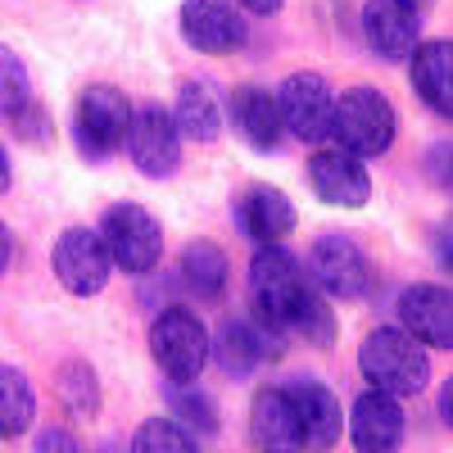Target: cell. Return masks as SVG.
<instances>
[{
	"label": "cell",
	"instance_id": "obj_1",
	"mask_svg": "<svg viewBox=\"0 0 453 453\" xmlns=\"http://www.w3.org/2000/svg\"><path fill=\"white\" fill-rule=\"evenodd\" d=\"M313 295H318V286L309 281L304 263L286 245H258L254 250V258H250V318L263 331L290 335Z\"/></svg>",
	"mask_w": 453,
	"mask_h": 453
},
{
	"label": "cell",
	"instance_id": "obj_2",
	"mask_svg": "<svg viewBox=\"0 0 453 453\" xmlns=\"http://www.w3.org/2000/svg\"><path fill=\"white\" fill-rule=\"evenodd\" d=\"M358 372L372 390H386L395 399L426 395L431 386V349L418 345L403 326H376L358 345Z\"/></svg>",
	"mask_w": 453,
	"mask_h": 453
},
{
	"label": "cell",
	"instance_id": "obj_3",
	"mask_svg": "<svg viewBox=\"0 0 453 453\" xmlns=\"http://www.w3.org/2000/svg\"><path fill=\"white\" fill-rule=\"evenodd\" d=\"M331 136L340 141V150L354 159H376L390 155V145L399 136V113L395 104L376 91V87H349L335 96V113H331Z\"/></svg>",
	"mask_w": 453,
	"mask_h": 453
},
{
	"label": "cell",
	"instance_id": "obj_4",
	"mask_svg": "<svg viewBox=\"0 0 453 453\" xmlns=\"http://www.w3.org/2000/svg\"><path fill=\"white\" fill-rule=\"evenodd\" d=\"M150 354L173 386H196L200 372L209 367V326L196 309L168 304L150 322Z\"/></svg>",
	"mask_w": 453,
	"mask_h": 453
},
{
	"label": "cell",
	"instance_id": "obj_5",
	"mask_svg": "<svg viewBox=\"0 0 453 453\" xmlns=\"http://www.w3.org/2000/svg\"><path fill=\"white\" fill-rule=\"evenodd\" d=\"M100 241H104V250L113 258V268H123L132 277L155 273L159 258H164V226H159L155 213H150L145 204H136V200H123V204L104 209Z\"/></svg>",
	"mask_w": 453,
	"mask_h": 453
},
{
	"label": "cell",
	"instance_id": "obj_6",
	"mask_svg": "<svg viewBox=\"0 0 453 453\" xmlns=\"http://www.w3.org/2000/svg\"><path fill=\"white\" fill-rule=\"evenodd\" d=\"M127 123H132V100L119 87L96 82L73 104V145L82 150L87 164H104L127 141Z\"/></svg>",
	"mask_w": 453,
	"mask_h": 453
},
{
	"label": "cell",
	"instance_id": "obj_7",
	"mask_svg": "<svg viewBox=\"0 0 453 453\" xmlns=\"http://www.w3.org/2000/svg\"><path fill=\"white\" fill-rule=\"evenodd\" d=\"M309 281L340 304H358L372 295V263L358 241L349 236H318L309 245Z\"/></svg>",
	"mask_w": 453,
	"mask_h": 453
},
{
	"label": "cell",
	"instance_id": "obj_8",
	"mask_svg": "<svg viewBox=\"0 0 453 453\" xmlns=\"http://www.w3.org/2000/svg\"><path fill=\"white\" fill-rule=\"evenodd\" d=\"M123 150H127V159H132V168H136L141 177H155V181L173 177V173L181 168V132H177V123H173V113H168L164 104H141V109H132Z\"/></svg>",
	"mask_w": 453,
	"mask_h": 453
},
{
	"label": "cell",
	"instance_id": "obj_9",
	"mask_svg": "<svg viewBox=\"0 0 453 453\" xmlns=\"http://www.w3.org/2000/svg\"><path fill=\"white\" fill-rule=\"evenodd\" d=\"M50 273H55V281L68 295L91 299V295H100L109 286L113 258H109L100 232H91V226H68V232L55 241V250H50Z\"/></svg>",
	"mask_w": 453,
	"mask_h": 453
},
{
	"label": "cell",
	"instance_id": "obj_10",
	"mask_svg": "<svg viewBox=\"0 0 453 453\" xmlns=\"http://www.w3.org/2000/svg\"><path fill=\"white\" fill-rule=\"evenodd\" d=\"M277 113H281V127L304 141V145H322L331 136V113H335V96L326 87L322 73H290L277 91Z\"/></svg>",
	"mask_w": 453,
	"mask_h": 453
},
{
	"label": "cell",
	"instance_id": "obj_11",
	"mask_svg": "<svg viewBox=\"0 0 453 453\" xmlns=\"http://www.w3.org/2000/svg\"><path fill=\"white\" fill-rule=\"evenodd\" d=\"M286 354V340L263 331L254 318H222L218 331L209 335V358L232 376V381H245L254 376L258 363H273Z\"/></svg>",
	"mask_w": 453,
	"mask_h": 453
},
{
	"label": "cell",
	"instance_id": "obj_12",
	"mask_svg": "<svg viewBox=\"0 0 453 453\" xmlns=\"http://www.w3.org/2000/svg\"><path fill=\"white\" fill-rule=\"evenodd\" d=\"M177 23H181L186 46L200 55H236L250 42L245 14L232 0H181Z\"/></svg>",
	"mask_w": 453,
	"mask_h": 453
},
{
	"label": "cell",
	"instance_id": "obj_13",
	"mask_svg": "<svg viewBox=\"0 0 453 453\" xmlns=\"http://www.w3.org/2000/svg\"><path fill=\"white\" fill-rule=\"evenodd\" d=\"M345 431L354 440V453H399L403 435H408V418L403 403L386 390H363L345 418Z\"/></svg>",
	"mask_w": 453,
	"mask_h": 453
},
{
	"label": "cell",
	"instance_id": "obj_14",
	"mask_svg": "<svg viewBox=\"0 0 453 453\" xmlns=\"http://www.w3.org/2000/svg\"><path fill=\"white\" fill-rule=\"evenodd\" d=\"M363 36L386 64H408L422 46V10L408 0H363Z\"/></svg>",
	"mask_w": 453,
	"mask_h": 453
},
{
	"label": "cell",
	"instance_id": "obj_15",
	"mask_svg": "<svg viewBox=\"0 0 453 453\" xmlns=\"http://www.w3.org/2000/svg\"><path fill=\"white\" fill-rule=\"evenodd\" d=\"M236 226L258 245H281L299 226V213L273 181H245L236 191Z\"/></svg>",
	"mask_w": 453,
	"mask_h": 453
},
{
	"label": "cell",
	"instance_id": "obj_16",
	"mask_svg": "<svg viewBox=\"0 0 453 453\" xmlns=\"http://www.w3.org/2000/svg\"><path fill=\"white\" fill-rule=\"evenodd\" d=\"M399 326L426 349H453V295L440 281H418L399 295Z\"/></svg>",
	"mask_w": 453,
	"mask_h": 453
},
{
	"label": "cell",
	"instance_id": "obj_17",
	"mask_svg": "<svg viewBox=\"0 0 453 453\" xmlns=\"http://www.w3.org/2000/svg\"><path fill=\"white\" fill-rule=\"evenodd\" d=\"M290 403H295V422H299V440L313 453H326L340 444L345 435V412H340V399L331 386L313 381V376H299V381L286 386Z\"/></svg>",
	"mask_w": 453,
	"mask_h": 453
},
{
	"label": "cell",
	"instance_id": "obj_18",
	"mask_svg": "<svg viewBox=\"0 0 453 453\" xmlns=\"http://www.w3.org/2000/svg\"><path fill=\"white\" fill-rule=\"evenodd\" d=\"M309 181H313V196L331 209H363L372 200L367 164L345 155V150H318V155H309Z\"/></svg>",
	"mask_w": 453,
	"mask_h": 453
},
{
	"label": "cell",
	"instance_id": "obj_19",
	"mask_svg": "<svg viewBox=\"0 0 453 453\" xmlns=\"http://www.w3.org/2000/svg\"><path fill=\"white\" fill-rule=\"evenodd\" d=\"M250 440L258 444V453H304L299 422H295V403H290L286 386H258L254 390Z\"/></svg>",
	"mask_w": 453,
	"mask_h": 453
},
{
	"label": "cell",
	"instance_id": "obj_20",
	"mask_svg": "<svg viewBox=\"0 0 453 453\" xmlns=\"http://www.w3.org/2000/svg\"><path fill=\"white\" fill-rule=\"evenodd\" d=\"M408 82L412 96H418L435 119H453V46L444 36L435 42H422L408 59Z\"/></svg>",
	"mask_w": 453,
	"mask_h": 453
},
{
	"label": "cell",
	"instance_id": "obj_21",
	"mask_svg": "<svg viewBox=\"0 0 453 453\" xmlns=\"http://www.w3.org/2000/svg\"><path fill=\"white\" fill-rule=\"evenodd\" d=\"M226 119H232L236 136L250 150H258V155H273V150L281 145V136H286L281 113H277V96L263 91V87H241L232 96V113H226Z\"/></svg>",
	"mask_w": 453,
	"mask_h": 453
},
{
	"label": "cell",
	"instance_id": "obj_22",
	"mask_svg": "<svg viewBox=\"0 0 453 453\" xmlns=\"http://www.w3.org/2000/svg\"><path fill=\"white\" fill-rule=\"evenodd\" d=\"M177 273H181V286L191 290L196 299L218 304V299L226 295V281H232V258H226V250L218 241L200 236V241H191V245L181 250Z\"/></svg>",
	"mask_w": 453,
	"mask_h": 453
},
{
	"label": "cell",
	"instance_id": "obj_23",
	"mask_svg": "<svg viewBox=\"0 0 453 453\" xmlns=\"http://www.w3.org/2000/svg\"><path fill=\"white\" fill-rule=\"evenodd\" d=\"M168 113H173L177 132H181L186 141H196V145H209V141H218V132H222V109H218L209 82H181Z\"/></svg>",
	"mask_w": 453,
	"mask_h": 453
},
{
	"label": "cell",
	"instance_id": "obj_24",
	"mask_svg": "<svg viewBox=\"0 0 453 453\" xmlns=\"http://www.w3.org/2000/svg\"><path fill=\"white\" fill-rule=\"evenodd\" d=\"M32 422H36V390L27 372H19L14 363H0V435L5 440L27 435Z\"/></svg>",
	"mask_w": 453,
	"mask_h": 453
},
{
	"label": "cell",
	"instance_id": "obj_25",
	"mask_svg": "<svg viewBox=\"0 0 453 453\" xmlns=\"http://www.w3.org/2000/svg\"><path fill=\"white\" fill-rule=\"evenodd\" d=\"M55 395L64 399V408L73 412V418L87 422V418H96V412H100V376L91 372V363L68 358L55 372Z\"/></svg>",
	"mask_w": 453,
	"mask_h": 453
},
{
	"label": "cell",
	"instance_id": "obj_26",
	"mask_svg": "<svg viewBox=\"0 0 453 453\" xmlns=\"http://www.w3.org/2000/svg\"><path fill=\"white\" fill-rule=\"evenodd\" d=\"M168 408H173V422L181 426V431H191L196 440H213L218 431H222V418H218V403L204 395V390H196V386H177V390H168Z\"/></svg>",
	"mask_w": 453,
	"mask_h": 453
},
{
	"label": "cell",
	"instance_id": "obj_27",
	"mask_svg": "<svg viewBox=\"0 0 453 453\" xmlns=\"http://www.w3.org/2000/svg\"><path fill=\"white\" fill-rule=\"evenodd\" d=\"M127 453H200L196 435L191 431H181L173 418H150L136 426Z\"/></svg>",
	"mask_w": 453,
	"mask_h": 453
},
{
	"label": "cell",
	"instance_id": "obj_28",
	"mask_svg": "<svg viewBox=\"0 0 453 453\" xmlns=\"http://www.w3.org/2000/svg\"><path fill=\"white\" fill-rule=\"evenodd\" d=\"M32 100V78H27V64L19 59L14 46L0 42V119H14V113Z\"/></svg>",
	"mask_w": 453,
	"mask_h": 453
},
{
	"label": "cell",
	"instance_id": "obj_29",
	"mask_svg": "<svg viewBox=\"0 0 453 453\" xmlns=\"http://www.w3.org/2000/svg\"><path fill=\"white\" fill-rule=\"evenodd\" d=\"M10 123H14V132H19L23 141H46V136H50V119H46V109L36 104V100H27Z\"/></svg>",
	"mask_w": 453,
	"mask_h": 453
},
{
	"label": "cell",
	"instance_id": "obj_30",
	"mask_svg": "<svg viewBox=\"0 0 453 453\" xmlns=\"http://www.w3.org/2000/svg\"><path fill=\"white\" fill-rule=\"evenodd\" d=\"M32 453H82V444H78V435H73L68 426H46V431H36Z\"/></svg>",
	"mask_w": 453,
	"mask_h": 453
},
{
	"label": "cell",
	"instance_id": "obj_31",
	"mask_svg": "<svg viewBox=\"0 0 453 453\" xmlns=\"http://www.w3.org/2000/svg\"><path fill=\"white\" fill-rule=\"evenodd\" d=\"M422 168L431 173L435 191H449V186H453V181H449V141H435V145H431V155L422 159Z\"/></svg>",
	"mask_w": 453,
	"mask_h": 453
},
{
	"label": "cell",
	"instance_id": "obj_32",
	"mask_svg": "<svg viewBox=\"0 0 453 453\" xmlns=\"http://www.w3.org/2000/svg\"><path fill=\"white\" fill-rule=\"evenodd\" d=\"M431 250H435V268L449 273V268H453V258H449V222L431 226Z\"/></svg>",
	"mask_w": 453,
	"mask_h": 453
},
{
	"label": "cell",
	"instance_id": "obj_33",
	"mask_svg": "<svg viewBox=\"0 0 453 453\" xmlns=\"http://www.w3.org/2000/svg\"><path fill=\"white\" fill-rule=\"evenodd\" d=\"M232 5H236L241 14H258V19H273V14H281V10H286V0H232Z\"/></svg>",
	"mask_w": 453,
	"mask_h": 453
},
{
	"label": "cell",
	"instance_id": "obj_34",
	"mask_svg": "<svg viewBox=\"0 0 453 453\" xmlns=\"http://www.w3.org/2000/svg\"><path fill=\"white\" fill-rule=\"evenodd\" d=\"M10 258H14V236H10V226H5V218H0V277L10 273Z\"/></svg>",
	"mask_w": 453,
	"mask_h": 453
},
{
	"label": "cell",
	"instance_id": "obj_35",
	"mask_svg": "<svg viewBox=\"0 0 453 453\" xmlns=\"http://www.w3.org/2000/svg\"><path fill=\"white\" fill-rule=\"evenodd\" d=\"M435 412H440V422H444V426L453 422V386H440V395H435Z\"/></svg>",
	"mask_w": 453,
	"mask_h": 453
},
{
	"label": "cell",
	"instance_id": "obj_36",
	"mask_svg": "<svg viewBox=\"0 0 453 453\" xmlns=\"http://www.w3.org/2000/svg\"><path fill=\"white\" fill-rule=\"evenodd\" d=\"M10 181H14V168H10V155H5V145H0V196L10 191Z\"/></svg>",
	"mask_w": 453,
	"mask_h": 453
},
{
	"label": "cell",
	"instance_id": "obj_37",
	"mask_svg": "<svg viewBox=\"0 0 453 453\" xmlns=\"http://www.w3.org/2000/svg\"><path fill=\"white\" fill-rule=\"evenodd\" d=\"M100 453H127V449H123L119 440H109V444H100Z\"/></svg>",
	"mask_w": 453,
	"mask_h": 453
},
{
	"label": "cell",
	"instance_id": "obj_38",
	"mask_svg": "<svg viewBox=\"0 0 453 453\" xmlns=\"http://www.w3.org/2000/svg\"><path fill=\"white\" fill-rule=\"evenodd\" d=\"M408 5H412V10H431V5H435V0H408Z\"/></svg>",
	"mask_w": 453,
	"mask_h": 453
}]
</instances>
